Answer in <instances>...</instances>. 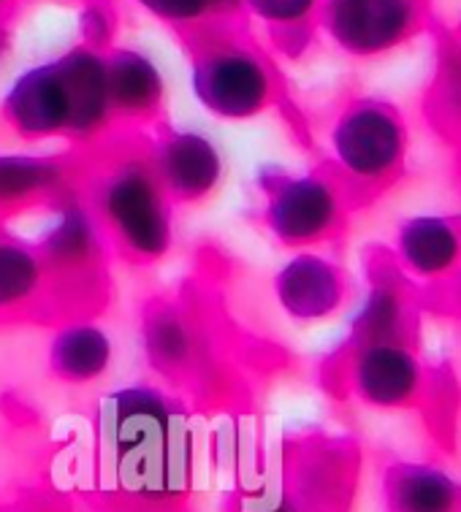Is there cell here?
Returning a JSON list of instances; mask_svg holds the SVG:
<instances>
[{
	"mask_svg": "<svg viewBox=\"0 0 461 512\" xmlns=\"http://www.w3.org/2000/svg\"><path fill=\"white\" fill-rule=\"evenodd\" d=\"M98 429L114 483L133 499L169 504L193 472L188 412L166 388L133 382L101 401Z\"/></svg>",
	"mask_w": 461,
	"mask_h": 512,
	"instance_id": "6da1fadb",
	"label": "cell"
},
{
	"mask_svg": "<svg viewBox=\"0 0 461 512\" xmlns=\"http://www.w3.org/2000/svg\"><path fill=\"white\" fill-rule=\"evenodd\" d=\"M93 206L109 247L136 266L160 263L174 247V209L147 152L112 158L90 185Z\"/></svg>",
	"mask_w": 461,
	"mask_h": 512,
	"instance_id": "7a4b0ae2",
	"label": "cell"
},
{
	"mask_svg": "<svg viewBox=\"0 0 461 512\" xmlns=\"http://www.w3.org/2000/svg\"><path fill=\"white\" fill-rule=\"evenodd\" d=\"M326 166L348 187L356 204L386 193L407 171L410 128L396 103L377 95H353L329 125Z\"/></svg>",
	"mask_w": 461,
	"mask_h": 512,
	"instance_id": "3957f363",
	"label": "cell"
},
{
	"mask_svg": "<svg viewBox=\"0 0 461 512\" xmlns=\"http://www.w3.org/2000/svg\"><path fill=\"white\" fill-rule=\"evenodd\" d=\"M190 52V90L217 120L247 122L280 98V76L261 49L220 22L185 33Z\"/></svg>",
	"mask_w": 461,
	"mask_h": 512,
	"instance_id": "277c9868",
	"label": "cell"
},
{
	"mask_svg": "<svg viewBox=\"0 0 461 512\" xmlns=\"http://www.w3.org/2000/svg\"><path fill=\"white\" fill-rule=\"evenodd\" d=\"M261 220L285 250H315L339 239L350 223L353 196L329 166L310 171L266 168L261 179Z\"/></svg>",
	"mask_w": 461,
	"mask_h": 512,
	"instance_id": "5b68a950",
	"label": "cell"
},
{
	"mask_svg": "<svg viewBox=\"0 0 461 512\" xmlns=\"http://www.w3.org/2000/svg\"><path fill=\"white\" fill-rule=\"evenodd\" d=\"M337 361V388L361 407L380 412L426 410L432 401V377L405 339H375L342 345Z\"/></svg>",
	"mask_w": 461,
	"mask_h": 512,
	"instance_id": "8992f818",
	"label": "cell"
},
{
	"mask_svg": "<svg viewBox=\"0 0 461 512\" xmlns=\"http://www.w3.org/2000/svg\"><path fill=\"white\" fill-rule=\"evenodd\" d=\"M44 209L47 220L36 242L30 244L47 269V293L63 301L79 296L93 298V290L101 288L106 255L112 250L93 206L71 190Z\"/></svg>",
	"mask_w": 461,
	"mask_h": 512,
	"instance_id": "52a82bcc",
	"label": "cell"
},
{
	"mask_svg": "<svg viewBox=\"0 0 461 512\" xmlns=\"http://www.w3.org/2000/svg\"><path fill=\"white\" fill-rule=\"evenodd\" d=\"M318 30L342 55L386 57L432 30L429 0H320Z\"/></svg>",
	"mask_w": 461,
	"mask_h": 512,
	"instance_id": "ba28073f",
	"label": "cell"
},
{
	"mask_svg": "<svg viewBox=\"0 0 461 512\" xmlns=\"http://www.w3.org/2000/svg\"><path fill=\"white\" fill-rule=\"evenodd\" d=\"M74 112V90L60 55L25 68L0 98L6 128L28 144L71 141Z\"/></svg>",
	"mask_w": 461,
	"mask_h": 512,
	"instance_id": "9c48e42d",
	"label": "cell"
},
{
	"mask_svg": "<svg viewBox=\"0 0 461 512\" xmlns=\"http://www.w3.org/2000/svg\"><path fill=\"white\" fill-rule=\"evenodd\" d=\"M147 158L174 206L204 204L226 177L220 144L196 128H160Z\"/></svg>",
	"mask_w": 461,
	"mask_h": 512,
	"instance_id": "30bf717a",
	"label": "cell"
},
{
	"mask_svg": "<svg viewBox=\"0 0 461 512\" xmlns=\"http://www.w3.org/2000/svg\"><path fill=\"white\" fill-rule=\"evenodd\" d=\"M350 290L348 269L318 247L293 252L272 280L274 301L293 323L329 320L348 304Z\"/></svg>",
	"mask_w": 461,
	"mask_h": 512,
	"instance_id": "8fae6325",
	"label": "cell"
},
{
	"mask_svg": "<svg viewBox=\"0 0 461 512\" xmlns=\"http://www.w3.org/2000/svg\"><path fill=\"white\" fill-rule=\"evenodd\" d=\"M391 261L407 282L448 285L461 271V215L405 217L394 231Z\"/></svg>",
	"mask_w": 461,
	"mask_h": 512,
	"instance_id": "7c38bea8",
	"label": "cell"
},
{
	"mask_svg": "<svg viewBox=\"0 0 461 512\" xmlns=\"http://www.w3.org/2000/svg\"><path fill=\"white\" fill-rule=\"evenodd\" d=\"M144 358L160 380L182 382L198 380L207 366V342L196 317L177 301H152L142 320Z\"/></svg>",
	"mask_w": 461,
	"mask_h": 512,
	"instance_id": "4fadbf2b",
	"label": "cell"
},
{
	"mask_svg": "<svg viewBox=\"0 0 461 512\" xmlns=\"http://www.w3.org/2000/svg\"><path fill=\"white\" fill-rule=\"evenodd\" d=\"M74 182V163L60 152H0V215L44 209Z\"/></svg>",
	"mask_w": 461,
	"mask_h": 512,
	"instance_id": "5bb4252c",
	"label": "cell"
},
{
	"mask_svg": "<svg viewBox=\"0 0 461 512\" xmlns=\"http://www.w3.org/2000/svg\"><path fill=\"white\" fill-rule=\"evenodd\" d=\"M106 57V90L114 122H155L166 103V76L147 52L133 47H109Z\"/></svg>",
	"mask_w": 461,
	"mask_h": 512,
	"instance_id": "9a60e30c",
	"label": "cell"
},
{
	"mask_svg": "<svg viewBox=\"0 0 461 512\" xmlns=\"http://www.w3.org/2000/svg\"><path fill=\"white\" fill-rule=\"evenodd\" d=\"M415 334V301L410 282L396 269L391 255L386 263L372 269L369 290L361 307L353 312L345 345L375 342V339H405L413 342Z\"/></svg>",
	"mask_w": 461,
	"mask_h": 512,
	"instance_id": "2e32d148",
	"label": "cell"
},
{
	"mask_svg": "<svg viewBox=\"0 0 461 512\" xmlns=\"http://www.w3.org/2000/svg\"><path fill=\"white\" fill-rule=\"evenodd\" d=\"M114 361V342L90 317H71L52 334L47 350L49 374L63 385L85 388L104 380Z\"/></svg>",
	"mask_w": 461,
	"mask_h": 512,
	"instance_id": "e0dca14e",
	"label": "cell"
},
{
	"mask_svg": "<svg viewBox=\"0 0 461 512\" xmlns=\"http://www.w3.org/2000/svg\"><path fill=\"white\" fill-rule=\"evenodd\" d=\"M383 512H461V480L429 461H391L380 480Z\"/></svg>",
	"mask_w": 461,
	"mask_h": 512,
	"instance_id": "ac0fdd59",
	"label": "cell"
},
{
	"mask_svg": "<svg viewBox=\"0 0 461 512\" xmlns=\"http://www.w3.org/2000/svg\"><path fill=\"white\" fill-rule=\"evenodd\" d=\"M47 298V269L28 239L0 233V317L25 315Z\"/></svg>",
	"mask_w": 461,
	"mask_h": 512,
	"instance_id": "d6986e66",
	"label": "cell"
},
{
	"mask_svg": "<svg viewBox=\"0 0 461 512\" xmlns=\"http://www.w3.org/2000/svg\"><path fill=\"white\" fill-rule=\"evenodd\" d=\"M434 74L426 90V114L437 131L453 144L461 141V47L451 30H434Z\"/></svg>",
	"mask_w": 461,
	"mask_h": 512,
	"instance_id": "ffe728a7",
	"label": "cell"
},
{
	"mask_svg": "<svg viewBox=\"0 0 461 512\" xmlns=\"http://www.w3.org/2000/svg\"><path fill=\"white\" fill-rule=\"evenodd\" d=\"M242 9L269 30L274 47L288 57H299L315 41L320 0H242Z\"/></svg>",
	"mask_w": 461,
	"mask_h": 512,
	"instance_id": "44dd1931",
	"label": "cell"
},
{
	"mask_svg": "<svg viewBox=\"0 0 461 512\" xmlns=\"http://www.w3.org/2000/svg\"><path fill=\"white\" fill-rule=\"evenodd\" d=\"M142 11L163 25L190 33L242 9V0H133Z\"/></svg>",
	"mask_w": 461,
	"mask_h": 512,
	"instance_id": "7402d4cb",
	"label": "cell"
},
{
	"mask_svg": "<svg viewBox=\"0 0 461 512\" xmlns=\"http://www.w3.org/2000/svg\"><path fill=\"white\" fill-rule=\"evenodd\" d=\"M114 30H117V11L109 0H87L79 14V33H82V44L93 49L112 47Z\"/></svg>",
	"mask_w": 461,
	"mask_h": 512,
	"instance_id": "603a6c76",
	"label": "cell"
},
{
	"mask_svg": "<svg viewBox=\"0 0 461 512\" xmlns=\"http://www.w3.org/2000/svg\"><path fill=\"white\" fill-rule=\"evenodd\" d=\"M239 512H310L307 507L296 502L288 488H280L277 494H264V499H250L242 504Z\"/></svg>",
	"mask_w": 461,
	"mask_h": 512,
	"instance_id": "cb8c5ba5",
	"label": "cell"
},
{
	"mask_svg": "<svg viewBox=\"0 0 461 512\" xmlns=\"http://www.w3.org/2000/svg\"><path fill=\"white\" fill-rule=\"evenodd\" d=\"M9 49V30H6V22H3V14H0V60L6 55Z\"/></svg>",
	"mask_w": 461,
	"mask_h": 512,
	"instance_id": "d4e9b609",
	"label": "cell"
},
{
	"mask_svg": "<svg viewBox=\"0 0 461 512\" xmlns=\"http://www.w3.org/2000/svg\"><path fill=\"white\" fill-rule=\"evenodd\" d=\"M448 285H451V290H453V301H456V304L461 307V271L456 274V277H453L451 282H448Z\"/></svg>",
	"mask_w": 461,
	"mask_h": 512,
	"instance_id": "484cf974",
	"label": "cell"
},
{
	"mask_svg": "<svg viewBox=\"0 0 461 512\" xmlns=\"http://www.w3.org/2000/svg\"><path fill=\"white\" fill-rule=\"evenodd\" d=\"M451 36H453V41H456V44L461 47V17H459V22H456V25L451 28Z\"/></svg>",
	"mask_w": 461,
	"mask_h": 512,
	"instance_id": "4316f807",
	"label": "cell"
},
{
	"mask_svg": "<svg viewBox=\"0 0 461 512\" xmlns=\"http://www.w3.org/2000/svg\"><path fill=\"white\" fill-rule=\"evenodd\" d=\"M11 3H14V0H0V14H3V11L9 9Z\"/></svg>",
	"mask_w": 461,
	"mask_h": 512,
	"instance_id": "83f0119b",
	"label": "cell"
}]
</instances>
